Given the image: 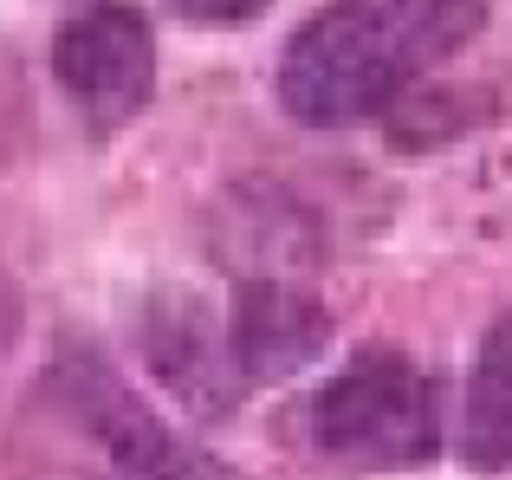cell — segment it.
I'll use <instances>...</instances> for the list:
<instances>
[{
    "label": "cell",
    "mask_w": 512,
    "mask_h": 480,
    "mask_svg": "<svg viewBox=\"0 0 512 480\" xmlns=\"http://www.w3.org/2000/svg\"><path fill=\"white\" fill-rule=\"evenodd\" d=\"M487 26V0H331L279 59V104L338 130L383 117Z\"/></svg>",
    "instance_id": "cell-1"
},
{
    "label": "cell",
    "mask_w": 512,
    "mask_h": 480,
    "mask_svg": "<svg viewBox=\"0 0 512 480\" xmlns=\"http://www.w3.org/2000/svg\"><path fill=\"white\" fill-rule=\"evenodd\" d=\"M312 442L350 474H402L441 455V390L396 351H363L312 403Z\"/></svg>",
    "instance_id": "cell-2"
},
{
    "label": "cell",
    "mask_w": 512,
    "mask_h": 480,
    "mask_svg": "<svg viewBox=\"0 0 512 480\" xmlns=\"http://www.w3.org/2000/svg\"><path fill=\"white\" fill-rule=\"evenodd\" d=\"M52 72H59V91L72 98V111L85 117L98 137H111V130H124L156 91V33L137 7L98 0V7L72 13V20L59 26V39H52Z\"/></svg>",
    "instance_id": "cell-3"
},
{
    "label": "cell",
    "mask_w": 512,
    "mask_h": 480,
    "mask_svg": "<svg viewBox=\"0 0 512 480\" xmlns=\"http://www.w3.org/2000/svg\"><path fill=\"white\" fill-rule=\"evenodd\" d=\"M52 383H59L72 422L98 442V455L124 480H214L201 468V455H188V448L163 429V416H156L150 403H137L98 357H72Z\"/></svg>",
    "instance_id": "cell-4"
},
{
    "label": "cell",
    "mask_w": 512,
    "mask_h": 480,
    "mask_svg": "<svg viewBox=\"0 0 512 480\" xmlns=\"http://www.w3.org/2000/svg\"><path fill=\"white\" fill-rule=\"evenodd\" d=\"M331 344V318L312 292L279 286V279H247L227 305V351H234L240 383H286Z\"/></svg>",
    "instance_id": "cell-5"
},
{
    "label": "cell",
    "mask_w": 512,
    "mask_h": 480,
    "mask_svg": "<svg viewBox=\"0 0 512 480\" xmlns=\"http://www.w3.org/2000/svg\"><path fill=\"white\" fill-rule=\"evenodd\" d=\"M143 344H150L156 377H163L182 403H195L201 416L234 409L240 370H234V351H227V331H214V318H208L201 299H182V292L156 299L150 325H143Z\"/></svg>",
    "instance_id": "cell-6"
},
{
    "label": "cell",
    "mask_w": 512,
    "mask_h": 480,
    "mask_svg": "<svg viewBox=\"0 0 512 480\" xmlns=\"http://www.w3.org/2000/svg\"><path fill=\"white\" fill-rule=\"evenodd\" d=\"M467 468L506 474L512 468V318L487 331L467 377Z\"/></svg>",
    "instance_id": "cell-7"
},
{
    "label": "cell",
    "mask_w": 512,
    "mask_h": 480,
    "mask_svg": "<svg viewBox=\"0 0 512 480\" xmlns=\"http://www.w3.org/2000/svg\"><path fill=\"white\" fill-rule=\"evenodd\" d=\"M266 0H175V13L182 20H195V26H240V20H253Z\"/></svg>",
    "instance_id": "cell-8"
}]
</instances>
